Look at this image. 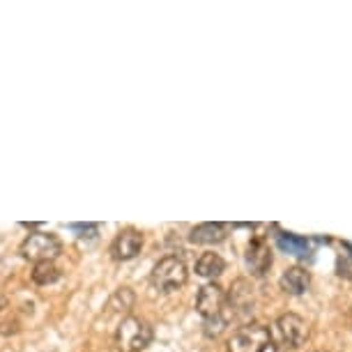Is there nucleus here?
Returning a JSON list of instances; mask_svg holds the SVG:
<instances>
[{
  "mask_svg": "<svg viewBox=\"0 0 352 352\" xmlns=\"http://www.w3.org/2000/svg\"><path fill=\"white\" fill-rule=\"evenodd\" d=\"M320 352H322V350H320Z\"/></svg>",
  "mask_w": 352,
  "mask_h": 352,
  "instance_id": "nucleus-21",
  "label": "nucleus"
},
{
  "mask_svg": "<svg viewBox=\"0 0 352 352\" xmlns=\"http://www.w3.org/2000/svg\"><path fill=\"white\" fill-rule=\"evenodd\" d=\"M336 274L341 278H352V251H341V254H338Z\"/></svg>",
  "mask_w": 352,
  "mask_h": 352,
  "instance_id": "nucleus-16",
  "label": "nucleus"
},
{
  "mask_svg": "<svg viewBox=\"0 0 352 352\" xmlns=\"http://www.w3.org/2000/svg\"><path fill=\"white\" fill-rule=\"evenodd\" d=\"M270 329L265 324L249 322L232 331L228 338V352H263L270 345Z\"/></svg>",
  "mask_w": 352,
  "mask_h": 352,
  "instance_id": "nucleus-4",
  "label": "nucleus"
},
{
  "mask_svg": "<svg viewBox=\"0 0 352 352\" xmlns=\"http://www.w3.org/2000/svg\"><path fill=\"white\" fill-rule=\"evenodd\" d=\"M281 247L283 249H288L290 254H295V256H307V251H309V244L304 242V240H297V237H281Z\"/></svg>",
  "mask_w": 352,
  "mask_h": 352,
  "instance_id": "nucleus-17",
  "label": "nucleus"
},
{
  "mask_svg": "<svg viewBox=\"0 0 352 352\" xmlns=\"http://www.w3.org/2000/svg\"><path fill=\"white\" fill-rule=\"evenodd\" d=\"M152 331L150 322L136 316H124L120 324L116 329V345L120 352H141L152 343Z\"/></svg>",
  "mask_w": 352,
  "mask_h": 352,
  "instance_id": "nucleus-1",
  "label": "nucleus"
},
{
  "mask_svg": "<svg viewBox=\"0 0 352 352\" xmlns=\"http://www.w3.org/2000/svg\"><path fill=\"white\" fill-rule=\"evenodd\" d=\"M254 288L249 285V281H244V278H237L235 283H232V288L228 292V302H226V307H230V318L232 316H249L251 311H254Z\"/></svg>",
  "mask_w": 352,
  "mask_h": 352,
  "instance_id": "nucleus-8",
  "label": "nucleus"
},
{
  "mask_svg": "<svg viewBox=\"0 0 352 352\" xmlns=\"http://www.w3.org/2000/svg\"><path fill=\"white\" fill-rule=\"evenodd\" d=\"M226 302H228V292H226L219 283H208L198 290L196 311L205 318V320H208V318H214L219 314H223Z\"/></svg>",
  "mask_w": 352,
  "mask_h": 352,
  "instance_id": "nucleus-6",
  "label": "nucleus"
},
{
  "mask_svg": "<svg viewBox=\"0 0 352 352\" xmlns=\"http://www.w3.org/2000/svg\"><path fill=\"white\" fill-rule=\"evenodd\" d=\"M58 278H60V270L53 263H39L35 265V270H32V281L37 285H51V283H56Z\"/></svg>",
  "mask_w": 352,
  "mask_h": 352,
  "instance_id": "nucleus-14",
  "label": "nucleus"
},
{
  "mask_svg": "<svg viewBox=\"0 0 352 352\" xmlns=\"http://www.w3.org/2000/svg\"><path fill=\"white\" fill-rule=\"evenodd\" d=\"M281 290L288 295H304L311 288V274L304 267H290L281 274Z\"/></svg>",
  "mask_w": 352,
  "mask_h": 352,
  "instance_id": "nucleus-10",
  "label": "nucleus"
},
{
  "mask_svg": "<svg viewBox=\"0 0 352 352\" xmlns=\"http://www.w3.org/2000/svg\"><path fill=\"white\" fill-rule=\"evenodd\" d=\"M136 297L129 288H118L109 300V314H129V309L134 307Z\"/></svg>",
  "mask_w": 352,
  "mask_h": 352,
  "instance_id": "nucleus-13",
  "label": "nucleus"
},
{
  "mask_svg": "<svg viewBox=\"0 0 352 352\" xmlns=\"http://www.w3.org/2000/svg\"><path fill=\"white\" fill-rule=\"evenodd\" d=\"M223 270H226V263L219 254H203L196 263V274L201 278H212V281H214L217 276L223 274Z\"/></svg>",
  "mask_w": 352,
  "mask_h": 352,
  "instance_id": "nucleus-12",
  "label": "nucleus"
},
{
  "mask_svg": "<svg viewBox=\"0 0 352 352\" xmlns=\"http://www.w3.org/2000/svg\"><path fill=\"white\" fill-rule=\"evenodd\" d=\"M263 352H283V350H281V348H278V345H272V343H270V345H267V348H265Z\"/></svg>",
  "mask_w": 352,
  "mask_h": 352,
  "instance_id": "nucleus-19",
  "label": "nucleus"
},
{
  "mask_svg": "<svg viewBox=\"0 0 352 352\" xmlns=\"http://www.w3.org/2000/svg\"><path fill=\"white\" fill-rule=\"evenodd\" d=\"M187 276H189L187 265L177 256L162 258L150 272V281L155 285V290L159 292H173L177 288H182V285L187 283Z\"/></svg>",
  "mask_w": 352,
  "mask_h": 352,
  "instance_id": "nucleus-2",
  "label": "nucleus"
},
{
  "mask_svg": "<svg viewBox=\"0 0 352 352\" xmlns=\"http://www.w3.org/2000/svg\"><path fill=\"white\" fill-rule=\"evenodd\" d=\"M143 249V235L136 228H124L116 235L111 244V258L118 263H127L141 254Z\"/></svg>",
  "mask_w": 352,
  "mask_h": 352,
  "instance_id": "nucleus-7",
  "label": "nucleus"
},
{
  "mask_svg": "<svg viewBox=\"0 0 352 352\" xmlns=\"http://www.w3.org/2000/svg\"><path fill=\"white\" fill-rule=\"evenodd\" d=\"M247 267L251 274L256 276H265L272 267V249L267 247V242L263 240H254L247 249Z\"/></svg>",
  "mask_w": 352,
  "mask_h": 352,
  "instance_id": "nucleus-9",
  "label": "nucleus"
},
{
  "mask_svg": "<svg viewBox=\"0 0 352 352\" xmlns=\"http://www.w3.org/2000/svg\"><path fill=\"white\" fill-rule=\"evenodd\" d=\"M21 258L30 263H53L63 254V242L53 232H30L19 249Z\"/></svg>",
  "mask_w": 352,
  "mask_h": 352,
  "instance_id": "nucleus-3",
  "label": "nucleus"
},
{
  "mask_svg": "<svg viewBox=\"0 0 352 352\" xmlns=\"http://www.w3.org/2000/svg\"><path fill=\"white\" fill-rule=\"evenodd\" d=\"M189 240L194 244H219L226 240V226L223 223H201L189 232Z\"/></svg>",
  "mask_w": 352,
  "mask_h": 352,
  "instance_id": "nucleus-11",
  "label": "nucleus"
},
{
  "mask_svg": "<svg viewBox=\"0 0 352 352\" xmlns=\"http://www.w3.org/2000/svg\"><path fill=\"white\" fill-rule=\"evenodd\" d=\"M350 324H352V314H350Z\"/></svg>",
  "mask_w": 352,
  "mask_h": 352,
  "instance_id": "nucleus-20",
  "label": "nucleus"
},
{
  "mask_svg": "<svg viewBox=\"0 0 352 352\" xmlns=\"http://www.w3.org/2000/svg\"><path fill=\"white\" fill-rule=\"evenodd\" d=\"M274 334L283 348H300L309 338V324L302 316L285 314L274 322Z\"/></svg>",
  "mask_w": 352,
  "mask_h": 352,
  "instance_id": "nucleus-5",
  "label": "nucleus"
},
{
  "mask_svg": "<svg viewBox=\"0 0 352 352\" xmlns=\"http://www.w3.org/2000/svg\"><path fill=\"white\" fill-rule=\"evenodd\" d=\"M228 320H230V314H226V311L214 316V318H208V320H205V334L212 336V338L221 336L223 329L228 327Z\"/></svg>",
  "mask_w": 352,
  "mask_h": 352,
  "instance_id": "nucleus-15",
  "label": "nucleus"
},
{
  "mask_svg": "<svg viewBox=\"0 0 352 352\" xmlns=\"http://www.w3.org/2000/svg\"><path fill=\"white\" fill-rule=\"evenodd\" d=\"M5 309H8V297H5L3 292H0V314H3Z\"/></svg>",
  "mask_w": 352,
  "mask_h": 352,
  "instance_id": "nucleus-18",
  "label": "nucleus"
}]
</instances>
